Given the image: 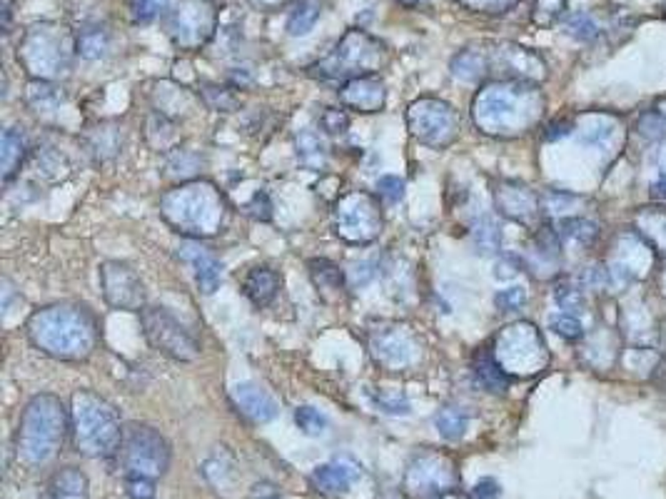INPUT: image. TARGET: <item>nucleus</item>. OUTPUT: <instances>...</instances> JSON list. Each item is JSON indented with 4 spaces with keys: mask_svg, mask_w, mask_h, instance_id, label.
<instances>
[{
    "mask_svg": "<svg viewBox=\"0 0 666 499\" xmlns=\"http://www.w3.org/2000/svg\"><path fill=\"white\" fill-rule=\"evenodd\" d=\"M26 330L30 342L53 360L83 362L98 345L95 317L80 305H51L33 312Z\"/></svg>",
    "mask_w": 666,
    "mask_h": 499,
    "instance_id": "2",
    "label": "nucleus"
},
{
    "mask_svg": "<svg viewBox=\"0 0 666 499\" xmlns=\"http://www.w3.org/2000/svg\"><path fill=\"white\" fill-rule=\"evenodd\" d=\"M160 215L175 233L202 240L223 230L227 217L225 195L207 180H188L160 198Z\"/></svg>",
    "mask_w": 666,
    "mask_h": 499,
    "instance_id": "4",
    "label": "nucleus"
},
{
    "mask_svg": "<svg viewBox=\"0 0 666 499\" xmlns=\"http://www.w3.org/2000/svg\"><path fill=\"white\" fill-rule=\"evenodd\" d=\"M554 299H556V305H559L562 310L577 312L579 307H584V295H581V290H579L577 285H572V282H559V285L554 287Z\"/></svg>",
    "mask_w": 666,
    "mask_h": 499,
    "instance_id": "40",
    "label": "nucleus"
},
{
    "mask_svg": "<svg viewBox=\"0 0 666 499\" xmlns=\"http://www.w3.org/2000/svg\"><path fill=\"white\" fill-rule=\"evenodd\" d=\"M167 168L173 170V175L188 177V175L195 173V168H198V155H192L190 150H175V152L170 155Z\"/></svg>",
    "mask_w": 666,
    "mask_h": 499,
    "instance_id": "47",
    "label": "nucleus"
},
{
    "mask_svg": "<svg viewBox=\"0 0 666 499\" xmlns=\"http://www.w3.org/2000/svg\"><path fill=\"white\" fill-rule=\"evenodd\" d=\"M382 210L370 192H347L335 205V233L353 245H370L382 235Z\"/></svg>",
    "mask_w": 666,
    "mask_h": 499,
    "instance_id": "12",
    "label": "nucleus"
},
{
    "mask_svg": "<svg viewBox=\"0 0 666 499\" xmlns=\"http://www.w3.org/2000/svg\"><path fill=\"white\" fill-rule=\"evenodd\" d=\"M120 414L105 397L93 389H77L70 399V432L80 454L101 460L113 457L123 442Z\"/></svg>",
    "mask_w": 666,
    "mask_h": 499,
    "instance_id": "5",
    "label": "nucleus"
},
{
    "mask_svg": "<svg viewBox=\"0 0 666 499\" xmlns=\"http://www.w3.org/2000/svg\"><path fill=\"white\" fill-rule=\"evenodd\" d=\"M90 485L88 477L77 467H63L53 474L48 485L43 489L40 499H88Z\"/></svg>",
    "mask_w": 666,
    "mask_h": 499,
    "instance_id": "23",
    "label": "nucleus"
},
{
    "mask_svg": "<svg viewBox=\"0 0 666 499\" xmlns=\"http://www.w3.org/2000/svg\"><path fill=\"white\" fill-rule=\"evenodd\" d=\"M76 53L77 37L61 23L33 25L18 43V62L33 80L45 83L68 75Z\"/></svg>",
    "mask_w": 666,
    "mask_h": 499,
    "instance_id": "6",
    "label": "nucleus"
},
{
    "mask_svg": "<svg viewBox=\"0 0 666 499\" xmlns=\"http://www.w3.org/2000/svg\"><path fill=\"white\" fill-rule=\"evenodd\" d=\"M295 422L307 437H320L325 435L327 429V417L320 410H314L310 405H302L295 410Z\"/></svg>",
    "mask_w": 666,
    "mask_h": 499,
    "instance_id": "37",
    "label": "nucleus"
},
{
    "mask_svg": "<svg viewBox=\"0 0 666 499\" xmlns=\"http://www.w3.org/2000/svg\"><path fill=\"white\" fill-rule=\"evenodd\" d=\"M217 28V12L210 0H177L167 15V36L177 48H202Z\"/></svg>",
    "mask_w": 666,
    "mask_h": 499,
    "instance_id": "15",
    "label": "nucleus"
},
{
    "mask_svg": "<svg viewBox=\"0 0 666 499\" xmlns=\"http://www.w3.org/2000/svg\"><path fill=\"white\" fill-rule=\"evenodd\" d=\"M337 95L345 108H353L357 112H379L387 102V87L378 75H362L342 83Z\"/></svg>",
    "mask_w": 666,
    "mask_h": 499,
    "instance_id": "19",
    "label": "nucleus"
},
{
    "mask_svg": "<svg viewBox=\"0 0 666 499\" xmlns=\"http://www.w3.org/2000/svg\"><path fill=\"white\" fill-rule=\"evenodd\" d=\"M118 462L126 479H158L170 467V445L158 429L148 424L130 422L123 429V442L118 449Z\"/></svg>",
    "mask_w": 666,
    "mask_h": 499,
    "instance_id": "8",
    "label": "nucleus"
},
{
    "mask_svg": "<svg viewBox=\"0 0 666 499\" xmlns=\"http://www.w3.org/2000/svg\"><path fill=\"white\" fill-rule=\"evenodd\" d=\"M101 290L105 302L115 310L140 312L145 307V285H142L140 274L126 262H102Z\"/></svg>",
    "mask_w": 666,
    "mask_h": 499,
    "instance_id": "16",
    "label": "nucleus"
},
{
    "mask_svg": "<svg viewBox=\"0 0 666 499\" xmlns=\"http://www.w3.org/2000/svg\"><path fill=\"white\" fill-rule=\"evenodd\" d=\"M457 3L472 12H490V15H497V12H507L509 8H515L519 0H457Z\"/></svg>",
    "mask_w": 666,
    "mask_h": 499,
    "instance_id": "42",
    "label": "nucleus"
},
{
    "mask_svg": "<svg viewBox=\"0 0 666 499\" xmlns=\"http://www.w3.org/2000/svg\"><path fill=\"white\" fill-rule=\"evenodd\" d=\"M165 0H133V18L138 20V23H148L152 20L158 12L163 11Z\"/></svg>",
    "mask_w": 666,
    "mask_h": 499,
    "instance_id": "49",
    "label": "nucleus"
},
{
    "mask_svg": "<svg viewBox=\"0 0 666 499\" xmlns=\"http://www.w3.org/2000/svg\"><path fill=\"white\" fill-rule=\"evenodd\" d=\"M370 399H372V405L379 412H387V414H410V402L402 395H397V392H379V395L370 392Z\"/></svg>",
    "mask_w": 666,
    "mask_h": 499,
    "instance_id": "39",
    "label": "nucleus"
},
{
    "mask_svg": "<svg viewBox=\"0 0 666 499\" xmlns=\"http://www.w3.org/2000/svg\"><path fill=\"white\" fill-rule=\"evenodd\" d=\"M362 477V467L360 462L353 457H337V460L320 464L313 472V485L322 492V495H345L350 492Z\"/></svg>",
    "mask_w": 666,
    "mask_h": 499,
    "instance_id": "20",
    "label": "nucleus"
},
{
    "mask_svg": "<svg viewBox=\"0 0 666 499\" xmlns=\"http://www.w3.org/2000/svg\"><path fill=\"white\" fill-rule=\"evenodd\" d=\"M320 20V5H314L310 0H302L300 5H295V11L288 18V33L292 37H302L313 33V28Z\"/></svg>",
    "mask_w": 666,
    "mask_h": 499,
    "instance_id": "33",
    "label": "nucleus"
},
{
    "mask_svg": "<svg viewBox=\"0 0 666 499\" xmlns=\"http://www.w3.org/2000/svg\"><path fill=\"white\" fill-rule=\"evenodd\" d=\"M662 173H666V150L662 152Z\"/></svg>",
    "mask_w": 666,
    "mask_h": 499,
    "instance_id": "57",
    "label": "nucleus"
},
{
    "mask_svg": "<svg viewBox=\"0 0 666 499\" xmlns=\"http://www.w3.org/2000/svg\"><path fill=\"white\" fill-rule=\"evenodd\" d=\"M544 100L534 83L497 80L472 100V120L484 135L515 137L540 120Z\"/></svg>",
    "mask_w": 666,
    "mask_h": 499,
    "instance_id": "1",
    "label": "nucleus"
},
{
    "mask_svg": "<svg viewBox=\"0 0 666 499\" xmlns=\"http://www.w3.org/2000/svg\"><path fill=\"white\" fill-rule=\"evenodd\" d=\"M549 327H552L554 332L559 337H564V339H579L581 337V323H579L574 315H554L552 320H549Z\"/></svg>",
    "mask_w": 666,
    "mask_h": 499,
    "instance_id": "43",
    "label": "nucleus"
},
{
    "mask_svg": "<svg viewBox=\"0 0 666 499\" xmlns=\"http://www.w3.org/2000/svg\"><path fill=\"white\" fill-rule=\"evenodd\" d=\"M126 482H127V497L130 499L155 497V482H152V479H140V477H133V479H126Z\"/></svg>",
    "mask_w": 666,
    "mask_h": 499,
    "instance_id": "50",
    "label": "nucleus"
},
{
    "mask_svg": "<svg viewBox=\"0 0 666 499\" xmlns=\"http://www.w3.org/2000/svg\"><path fill=\"white\" fill-rule=\"evenodd\" d=\"M497 307L502 312H515L519 310L524 302H527V292L522 290V287H509V290H502V292H497Z\"/></svg>",
    "mask_w": 666,
    "mask_h": 499,
    "instance_id": "48",
    "label": "nucleus"
},
{
    "mask_svg": "<svg viewBox=\"0 0 666 499\" xmlns=\"http://www.w3.org/2000/svg\"><path fill=\"white\" fill-rule=\"evenodd\" d=\"M566 3L569 0H534V8H532V20L540 28H552L554 23L562 20V15L566 11Z\"/></svg>",
    "mask_w": 666,
    "mask_h": 499,
    "instance_id": "35",
    "label": "nucleus"
},
{
    "mask_svg": "<svg viewBox=\"0 0 666 499\" xmlns=\"http://www.w3.org/2000/svg\"><path fill=\"white\" fill-rule=\"evenodd\" d=\"M387 62V50L367 30H347L325 61L314 62L310 73L325 83H347L372 75Z\"/></svg>",
    "mask_w": 666,
    "mask_h": 499,
    "instance_id": "7",
    "label": "nucleus"
},
{
    "mask_svg": "<svg viewBox=\"0 0 666 499\" xmlns=\"http://www.w3.org/2000/svg\"><path fill=\"white\" fill-rule=\"evenodd\" d=\"M142 335L160 355L175 362H195L200 357V342L175 315L165 307L140 310Z\"/></svg>",
    "mask_w": 666,
    "mask_h": 499,
    "instance_id": "11",
    "label": "nucleus"
},
{
    "mask_svg": "<svg viewBox=\"0 0 666 499\" xmlns=\"http://www.w3.org/2000/svg\"><path fill=\"white\" fill-rule=\"evenodd\" d=\"M378 195L387 205H394L404 198V180L400 175H385L378 180Z\"/></svg>",
    "mask_w": 666,
    "mask_h": 499,
    "instance_id": "41",
    "label": "nucleus"
},
{
    "mask_svg": "<svg viewBox=\"0 0 666 499\" xmlns=\"http://www.w3.org/2000/svg\"><path fill=\"white\" fill-rule=\"evenodd\" d=\"M26 137L20 135L15 127H5L0 137V170H3V183H11L20 165L26 160Z\"/></svg>",
    "mask_w": 666,
    "mask_h": 499,
    "instance_id": "28",
    "label": "nucleus"
},
{
    "mask_svg": "<svg viewBox=\"0 0 666 499\" xmlns=\"http://www.w3.org/2000/svg\"><path fill=\"white\" fill-rule=\"evenodd\" d=\"M110 50V36L105 28H85L77 36V55H83L85 61H101Z\"/></svg>",
    "mask_w": 666,
    "mask_h": 499,
    "instance_id": "30",
    "label": "nucleus"
},
{
    "mask_svg": "<svg viewBox=\"0 0 666 499\" xmlns=\"http://www.w3.org/2000/svg\"><path fill=\"white\" fill-rule=\"evenodd\" d=\"M652 195L654 198H664L666 200V173H662L656 180L652 183Z\"/></svg>",
    "mask_w": 666,
    "mask_h": 499,
    "instance_id": "53",
    "label": "nucleus"
},
{
    "mask_svg": "<svg viewBox=\"0 0 666 499\" xmlns=\"http://www.w3.org/2000/svg\"><path fill=\"white\" fill-rule=\"evenodd\" d=\"M450 70L462 83H479L490 78V61L487 48H465L459 50L450 62Z\"/></svg>",
    "mask_w": 666,
    "mask_h": 499,
    "instance_id": "27",
    "label": "nucleus"
},
{
    "mask_svg": "<svg viewBox=\"0 0 666 499\" xmlns=\"http://www.w3.org/2000/svg\"><path fill=\"white\" fill-rule=\"evenodd\" d=\"M491 352L507 374L529 377V374L541 372L547 364V345L541 339L540 330L529 323H515L504 327L497 335V345Z\"/></svg>",
    "mask_w": 666,
    "mask_h": 499,
    "instance_id": "10",
    "label": "nucleus"
},
{
    "mask_svg": "<svg viewBox=\"0 0 666 499\" xmlns=\"http://www.w3.org/2000/svg\"><path fill=\"white\" fill-rule=\"evenodd\" d=\"M487 61H490V75L502 73L507 80L540 83L547 75V65L540 55L515 43H500L487 48Z\"/></svg>",
    "mask_w": 666,
    "mask_h": 499,
    "instance_id": "17",
    "label": "nucleus"
},
{
    "mask_svg": "<svg viewBox=\"0 0 666 499\" xmlns=\"http://www.w3.org/2000/svg\"><path fill=\"white\" fill-rule=\"evenodd\" d=\"M472 374L477 380L479 387H484L491 395H502L509 387V374L504 372V367L497 362L491 349H479L472 360Z\"/></svg>",
    "mask_w": 666,
    "mask_h": 499,
    "instance_id": "26",
    "label": "nucleus"
},
{
    "mask_svg": "<svg viewBox=\"0 0 666 499\" xmlns=\"http://www.w3.org/2000/svg\"><path fill=\"white\" fill-rule=\"evenodd\" d=\"M310 277L314 290L325 302H342L345 299V274L329 260H310Z\"/></svg>",
    "mask_w": 666,
    "mask_h": 499,
    "instance_id": "25",
    "label": "nucleus"
},
{
    "mask_svg": "<svg viewBox=\"0 0 666 499\" xmlns=\"http://www.w3.org/2000/svg\"><path fill=\"white\" fill-rule=\"evenodd\" d=\"M472 237H475V245H477L479 252H484V255H491V252H497V250L502 248V233H500V227L490 217L479 220Z\"/></svg>",
    "mask_w": 666,
    "mask_h": 499,
    "instance_id": "36",
    "label": "nucleus"
},
{
    "mask_svg": "<svg viewBox=\"0 0 666 499\" xmlns=\"http://www.w3.org/2000/svg\"><path fill=\"white\" fill-rule=\"evenodd\" d=\"M459 487V467L452 454L440 449H419L410 460L402 489L412 499H435Z\"/></svg>",
    "mask_w": 666,
    "mask_h": 499,
    "instance_id": "9",
    "label": "nucleus"
},
{
    "mask_svg": "<svg viewBox=\"0 0 666 499\" xmlns=\"http://www.w3.org/2000/svg\"><path fill=\"white\" fill-rule=\"evenodd\" d=\"M202 95L207 100V105L213 108V110H223L230 112L235 108V95L227 90V87H217V86H207L202 90Z\"/></svg>",
    "mask_w": 666,
    "mask_h": 499,
    "instance_id": "44",
    "label": "nucleus"
},
{
    "mask_svg": "<svg viewBox=\"0 0 666 499\" xmlns=\"http://www.w3.org/2000/svg\"><path fill=\"white\" fill-rule=\"evenodd\" d=\"M400 5H404V8H415V5H419V3H425V0H397Z\"/></svg>",
    "mask_w": 666,
    "mask_h": 499,
    "instance_id": "56",
    "label": "nucleus"
},
{
    "mask_svg": "<svg viewBox=\"0 0 666 499\" xmlns=\"http://www.w3.org/2000/svg\"><path fill=\"white\" fill-rule=\"evenodd\" d=\"M566 36L577 37V40H594L599 36V25L591 18L589 12H574L564 20Z\"/></svg>",
    "mask_w": 666,
    "mask_h": 499,
    "instance_id": "38",
    "label": "nucleus"
},
{
    "mask_svg": "<svg viewBox=\"0 0 666 499\" xmlns=\"http://www.w3.org/2000/svg\"><path fill=\"white\" fill-rule=\"evenodd\" d=\"M659 112H662V115H666V100L662 102V105H659Z\"/></svg>",
    "mask_w": 666,
    "mask_h": 499,
    "instance_id": "58",
    "label": "nucleus"
},
{
    "mask_svg": "<svg viewBox=\"0 0 666 499\" xmlns=\"http://www.w3.org/2000/svg\"><path fill=\"white\" fill-rule=\"evenodd\" d=\"M260 5H264V8H280V5H285L288 0H257Z\"/></svg>",
    "mask_w": 666,
    "mask_h": 499,
    "instance_id": "55",
    "label": "nucleus"
},
{
    "mask_svg": "<svg viewBox=\"0 0 666 499\" xmlns=\"http://www.w3.org/2000/svg\"><path fill=\"white\" fill-rule=\"evenodd\" d=\"M497 208L516 223H532L540 215V198L519 183H502L497 187Z\"/></svg>",
    "mask_w": 666,
    "mask_h": 499,
    "instance_id": "22",
    "label": "nucleus"
},
{
    "mask_svg": "<svg viewBox=\"0 0 666 499\" xmlns=\"http://www.w3.org/2000/svg\"><path fill=\"white\" fill-rule=\"evenodd\" d=\"M407 127L422 145L442 150L454 143L459 133V118L447 100L417 98L407 108Z\"/></svg>",
    "mask_w": 666,
    "mask_h": 499,
    "instance_id": "13",
    "label": "nucleus"
},
{
    "mask_svg": "<svg viewBox=\"0 0 666 499\" xmlns=\"http://www.w3.org/2000/svg\"><path fill=\"white\" fill-rule=\"evenodd\" d=\"M559 237H566V240H574L579 245H591L597 235H599V230H597V225L589 223V220H581V217H566L559 223Z\"/></svg>",
    "mask_w": 666,
    "mask_h": 499,
    "instance_id": "34",
    "label": "nucleus"
},
{
    "mask_svg": "<svg viewBox=\"0 0 666 499\" xmlns=\"http://www.w3.org/2000/svg\"><path fill=\"white\" fill-rule=\"evenodd\" d=\"M295 150H297V158L305 168H313V170L325 168L327 145L314 130H300L295 137Z\"/></svg>",
    "mask_w": 666,
    "mask_h": 499,
    "instance_id": "29",
    "label": "nucleus"
},
{
    "mask_svg": "<svg viewBox=\"0 0 666 499\" xmlns=\"http://www.w3.org/2000/svg\"><path fill=\"white\" fill-rule=\"evenodd\" d=\"M68 432H70V412L65 410L61 397L36 395L26 405L18 424L15 457L28 470H40L61 454Z\"/></svg>",
    "mask_w": 666,
    "mask_h": 499,
    "instance_id": "3",
    "label": "nucleus"
},
{
    "mask_svg": "<svg viewBox=\"0 0 666 499\" xmlns=\"http://www.w3.org/2000/svg\"><path fill=\"white\" fill-rule=\"evenodd\" d=\"M320 125H322V130L329 133V135H342V133H347V127H350V118H347V112L337 110V108H327L322 112V118H320Z\"/></svg>",
    "mask_w": 666,
    "mask_h": 499,
    "instance_id": "45",
    "label": "nucleus"
},
{
    "mask_svg": "<svg viewBox=\"0 0 666 499\" xmlns=\"http://www.w3.org/2000/svg\"><path fill=\"white\" fill-rule=\"evenodd\" d=\"M435 499H472L469 495H462L459 489H452V492H447V495H440V497Z\"/></svg>",
    "mask_w": 666,
    "mask_h": 499,
    "instance_id": "54",
    "label": "nucleus"
},
{
    "mask_svg": "<svg viewBox=\"0 0 666 499\" xmlns=\"http://www.w3.org/2000/svg\"><path fill=\"white\" fill-rule=\"evenodd\" d=\"M572 127L574 123L572 120H559V123L549 125V130H547V140H556V137H564L572 133Z\"/></svg>",
    "mask_w": 666,
    "mask_h": 499,
    "instance_id": "52",
    "label": "nucleus"
},
{
    "mask_svg": "<svg viewBox=\"0 0 666 499\" xmlns=\"http://www.w3.org/2000/svg\"><path fill=\"white\" fill-rule=\"evenodd\" d=\"M370 352L382 370L404 372L422 357V342L410 324L379 323L370 332Z\"/></svg>",
    "mask_w": 666,
    "mask_h": 499,
    "instance_id": "14",
    "label": "nucleus"
},
{
    "mask_svg": "<svg viewBox=\"0 0 666 499\" xmlns=\"http://www.w3.org/2000/svg\"><path fill=\"white\" fill-rule=\"evenodd\" d=\"M232 402L248 420L257 424L275 420L277 412H280L275 397L255 382H240L232 387Z\"/></svg>",
    "mask_w": 666,
    "mask_h": 499,
    "instance_id": "21",
    "label": "nucleus"
},
{
    "mask_svg": "<svg viewBox=\"0 0 666 499\" xmlns=\"http://www.w3.org/2000/svg\"><path fill=\"white\" fill-rule=\"evenodd\" d=\"M242 292L255 307H267L280 292V274L270 267H252L242 280Z\"/></svg>",
    "mask_w": 666,
    "mask_h": 499,
    "instance_id": "24",
    "label": "nucleus"
},
{
    "mask_svg": "<svg viewBox=\"0 0 666 499\" xmlns=\"http://www.w3.org/2000/svg\"><path fill=\"white\" fill-rule=\"evenodd\" d=\"M177 258L192 267L195 282L200 287L202 295H213L215 290L220 287V280H223V262L215 258L213 250H207L205 245H200V240H185V242L180 245V250H177Z\"/></svg>",
    "mask_w": 666,
    "mask_h": 499,
    "instance_id": "18",
    "label": "nucleus"
},
{
    "mask_svg": "<svg viewBox=\"0 0 666 499\" xmlns=\"http://www.w3.org/2000/svg\"><path fill=\"white\" fill-rule=\"evenodd\" d=\"M500 495H502V487L497 485L491 477L479 479L475 489H472V499H500Z\"/></svg>",
    "mask_w": 666,
    "mask_h": 499,
    "instance_id": "51",
    "label": "nucleus"
},
{
    "mask_svg": "<svg viewBox=\"0 0 666 499\" xmlns=\"http://www.w3.org/2000/svg\"><path fill=\"white\" fill-rule=\"evenodd\" d=\"M435 427H437V432H440L444 439H462L467 432V427H469V417H467L465 410H459V407H444L435 414Z\"/></svg>",
    "mask_w": 666,
    "mask_h": 499,
    "instance_id": "31",
    "label": "nucleus"
},
{
    "mask_svg": "<svg viewBox=\"0 0 666 499\" xmlns=\"http://www.w3.org/2000/svg\"><path fill=\"white\" fill-rule=\"evenodd\" d=\"M28 102L36 112H51L55 108H61L63 102V93L53 83H45V80H33L28 86Z\"/></svg>",
    "mask_w": 666,
    "mask_h": 499,
    "instance_id": "32",
    "label": "nucleus"
},
{
    "mask_svg": "<svg viewBox=\"0 0 666 499\" xmlns=\"http://www.w3.org/2000/svg\"><path fill=\"white\" fill-rule=\"evenodd\" d=\"M101 148H105V158H108V155H115V152L120 150V143H118V137H115V130H110V127H98V130L93 133L90 150L101 155Z\"/></svg>",
    "mask_w": 666,
    "mask_h": 499,
    "instance_id": "46",
    "label": "nucleus"
}]
</instances>
